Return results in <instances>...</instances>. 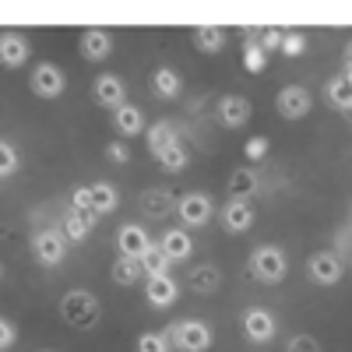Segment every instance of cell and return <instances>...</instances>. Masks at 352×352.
Wrapping results in <instances>:
<instances>
[{"instance_id":"obj_1","label":"cell","mask_w":352,"mask_h":352,"mask_svg":"<svg viewBox=\"0 0 352 352\" xmlns=\"http://www.w3.org/2000/svg\"><path fill=\"white\" fill-rule=\"evenodd\" d=\"M60 314H64V320L71 328L88 331L99 320V300L92 296V292H85V289H71L64 296V303H60Z\"/></svg>"},{"instance_id":"obj_2","label":"cell","mask_w":352,"mask_h":352,"mask_svg":"<svg viewBox=\"0 0 352 352\" xmlns=\"http://www.w3.org/2000/svg\"><path fill=\"white\" fill-rule=\"evenodd\" d=\"M166 335H169V342L180 352H204V349H212V328L204 324V320H194V317L169 324Z\"/></svg>"},{"instance_id":"obj_3","label":"cell","mask_w":352,"mask_h":352,"mask_svg":"<svg viewBox=\"0 0 352 352\" xmlns=\"http://www.w3.org/2000/svg\"><path fill=\"white\" fill-rule=\"evenodd\" d=\"M285 268H289V261L282 254V247H257L250 254V275L264 285H275L285 278Z\"/></svg>"},{"instance_id":"obj_4","label":"cell","mask_w":352,"mask_h":352,"mask_svg":"<svg viewBox=\"0 0 352 352\" xmlns=\"http://www.w3.org/2000/svg\"><path fill=\"white\" fill-rule=\"evenodd\" d=\"M32 254H36L39 264L56 268V264L67 257V236L60 229H43V232H36V240H32Z\"/></svg>"},{"instance_id":"obj_5","label":"cell","mask_w":352,"mask_h":352,"mask_svg":"<svg viewBox=\"0 0 352 352\" xmlns=\"http://www.w3.org/2000/svg\"><path fill=\"white\" fill-rule=\"evenodd\" d=\"M32 92L39 96V99H56V96H64V88H67V74L56 67V64H50V60H43V64H36V71H32Z\"/></svg>"},{"instance_id":"obj_6","label":"cell","mask_w":352,"mask_h":352,"mask_svg":"<svg viewBox=\"0 0 352 352\" xmlns=\"http://www.w3.org/2000/svg\"><path fill=\"white\" fill-rule=\"evenodd\" d=\"M310 106H314V99L300 85H289V88H282V92L275 96V109H278L282 120H303V116L310 113Z\"/></svg>"},{"instance_id":"obj_7","label":"cell","mask_w":352,"mask_h":352,"mask_svg":"<svg viewBox=\"0 0 352 352\" xmlns=\"http://www.w3.org/2000/svg\"><path fill=\"white\" fill-rule=\"evenodd\" d=\"M212 201L204 197V194H184L180 201H176V215L184 219L187 229H204L212 222Z\"/></svg>"},{"instance_id":"obj_8","label":"cell","mask_w":352,"mask_h":352,"mask_svg":"<svg viewBox=\"0 0 352 352\" xmlns=\"http://www.w3.org/2000/svg\"><path fill=\"white\" fill-rule=\"evenodd\" d=\"M275 331H278V324H275V314H272V310L250 307V310L243 314V335H247L250 342L264 345V342H272V338H275Z\"/></svg>"},{"instance_id":"obj_9","label":"cell","mask_w":352,"mask_h":352,"mask_svg":"<svg viewBox=\"0 0 352 352\" xmlns=\"http://www.w3.org/2000/svg\"><path fill=\"white\" fill-rule=\"evenodd\" d=\"M92 99L116 113L124 106V99H127V85L120 81V74H99L96 85H92Z\"/></svg>"},{"instance_id":"obj_10","label":"cell","mask_w":352,"mask_h":352,"mask_svg":"<svg viewBox=\"0 0 352 352\" xmlns=\"http://www.w3.org/2000/svg\"><path fill=\"white\" fill-rule=\"evenodd\" d=\"M307 272H310V282H317V285H335L342 278V261L331 250H320L307 261Z\"/></svg>"},{"instance_id":"obj_11","label":"cell","mask_w":352,"mask_h":352,"mask_svg":"<svg viewBox=\"0 0 352 352\" xmlns=\"http://www.w3.org/2000/svg\"><path fill=\"white\" fill-rule=\"evenodd\" d=\"M222 226L226 232H250L254 229V208H250V201H240V197H229L222 204Z\"/></svg>"},{"instance_id":"obj_12","label":"cell","mask_w":352,"mask_h":352,"mask_svg":"<svg viewBox=\"0 0 352 352\" xmlns=\"http://www.w3.org/2000/svg\"><path fill=\"white\" fill-rule=\"evenodd\" d=\"M116 247H120V257L141 261L144 250L152 247V240H148V232H144L138 222H127V226H120V232H116Z\"/></svg>"},{"instance_id":"obj_13","label":"cell","mask_w":352,"mask_h":352,"mask_svg":"<svg viewBox=\"0 0 352 352\" xmlns=\"http://www.w3.org/2000/svg\"><path fill=\"white\" fill-rule=\"evenodd\" d=\"M113 53V36L106 32V28H85L81 32V56L85 60H106V56Z\"/></svg>"},{"instance_id":"obj_14","label":"cell","mask_w":352,"mask_h":352,"mask_svg":"<svg viewBox=\"0 0 352 352\" xmlns=\"http://www.w3.org/2000/svg\"><path fill=\"white\" fill-rule=\"evenodd\" d=\"M250 120V102L243 96H226L219 102V124L229 127V131H236V127H247Z\"/></svg>"},{"instance_id":"obj_15","label":"cell","mask_w":352,"mask_h":352,"mask_svg":"<svg viewBox=\"0 0 352 352\" xmlns=\"http://www.w3.org/2000/svg\"><path fill=\"white\" fill-rule=\"evenodd\" d=\"M28 39L18 32H0V64L4 67H21L28 64Z\"/></svg>"},{"instance_id":"obj_16","label":"cell","mask_w":352,"mask_h":352,"mask_svg":"<svg viewBox=\"0 0 352 352\" xmlns=\"http://www.w3.org/2000/svg\"><path fill=\"white\" fill-rule=\"evenodd\" d=\"M144 300H148L155 310H166L169 303H176V282L169 275H155L144 285Z\"/></svg>"},{"instance_id":"obj_17","label":"cell","mask_w":352,"mask_h":352,"mask_svg":"<svg viewBox=\"0 0 352 352\" xmlns=\"http://www.w3.org/2000/svg\"><path fill=\"white\" fill-rule=\"evenodd\" d=\"M159 247L166 250L169 261H187V257L194 254V240H190V232H187V229H169Z\"/></svg>"},{"instance_id":"obj_18","label":"cell","mask_w":352,"mask_h":352,"mask_svg":"<svg viewBox=\"0 0 352 352\" xmlns=\"http://www.w3.org/2000/svg\"><path fill=\"white\" fill-rule=\"evenodd\" d=\"M113 127H116V134H124V138H134V134H141L144 131V113L138 109V106H120L113 113Z\"/></svg>"},{"instance_id":"obj_19","label":"cell","mask_w":352,"mask_h":352,"mask_svg":"<svg viewBox=\"0 0 352 352\" xmlns=\"http://www.w3.org/2000/svg\"><path fill=\"white\" fill-rule=\"evenodd\" d=\"M141 208L148 212V219H162V215H169L176 208V201H173V194L166 187H152V190L141 194Z\"/></svg>"},{"instance_id":"obj_20","label":"cell","mask_w":352,"mask_h":352,"mask_svg":"<svg viewBox=\"0 0 352 352\" xmlns=\"http://www.w3.org/2000/svg\"><path fill=\"white\" fill-rule=\"evenodd\" d=\"M176 141H180V138H176V131H173V124L169 120H159V124H152L148 127V152L159 159L166 148H173V144Z\"/></svg>"},{"instance_id":"obj_21","label":"cell","mask_w":352,"mask_h":352,"mask_svg":"<svg viewBox=\"0 0 352 352\" xmlns=\"http://www.w3.org/2000/svg\"><path fill=\"white\" fill-rule=\"evenodd\" d=\"M194 43L201 53H219L226 46V28L222 25H201V28H194Z\"/></svg>"},{"instance_id":"obj_22","label":"cell","mask_w":352,"mask_h":352,"mask_svg":"<svg viewBox=\"0 0 352 352\" xmlns=\"http://www.w3.org/2000/svg\"><path fill=\"white\" fill-rule=\"evenodd\" d=\"M99 219L96 215H85V212H67V219H64V236L67 240H74V243H81L85 236H88V232H92V226H96Z\"/></svg>"},{"instance_id":"obj_23","label":"cell","mask_w":352,"mask_h":352,"mask_svg":"<svg viewBox=\"0 0 352 352\" xmlns=\"http://www.w3.org/2000/svg\"><path fill=\"white\" fill-rule=\"evenodd\" d=\"M88 190H92V212H96V215H109V212H116V204H120V194H116L113 184H92Z\"/></svg>"},{"instance_id":"obj_24","label":"cell","mask_w":352,"mask_h":352,"mask_svg":"<svg viewBox=\"0 0 352 352\" xmlns=\"http://www.w3.org/2000/svg\"><path fill=\"white\" fill-rule=\"evenodd\" d=\"M229 190H232V197H240V201H247L250 194H257V176H254V169H250V166L232 169V176H229Z\"/></svg>"},{"instance_id":"obj_25","label":"cell","mask_w":352,"mask_h":352,"mask_svg":"<svg viewBox=\"0 0 352 352\" xmlns=\"http://www.w3.org/2000/svg\"><path fill=\"white\" fill-rule=\"evenodd\" d=\"M169 257H166V250L159 247V243H152L148 250H144V257H141V272L148 275V278H155V275H169Z\"/></svg>"},{"instance_id":"obj_26","label":"cell","mask_w":352,"mask_h":352,"mask_svg":"<svg viewBox=\"0 0 352 352\" xmlns=\"http://www.w3.org/2000/svg\"><path fill=\"white\" fill-rule=\"evenodd\" d=\"M152 85H155V92H159L162 99H176V96H180V88H184L180 74H176L173 67H159V71L152 74Z\"/></svg>"},{"instance_id":"obj_27","label":"cell","mask_w":352,"mask_h":352,"mask_svg":"<svg viewBox=\"0 0 352 352\" xmlns=\"http://www.w3.org/2000/svg\"><path fill=\"white\" fill-rule=\"evenodd\" d=\"M141 275H144V272H141V261L116 257V264H113V282H116V285H138Z\"/></svg>"},{"instance_id":"obj_28","label":"cell","mask_w":352,"mask_h":352,"mask_svg":"<svg viewBox=\"0 0 352 352\" xmlns=\"http://www.w3.org/2000/svg\"><path fill=\"white\" fill-rule=\"evenodd\" d=\"M324 99H328V106H335V109H349V102H352L349 81H345V78H331V81L324 85Z\"/></svg>"},{"instance_id":"obj_29","label":"cell","mask_w":352,"mask_h":352,"mask_svg":"<svg viewBox=\"0 0 352 352\" xmlns=\"http://www.w3.org/2000/svg\"><path fill=\"white\" fill-rule=\"evenodd\" d=\"M219 282H222V278H219V272L212 268V264H208V268H194V272H190V285H194L197 292H215Z\"/></svg>"},{"instance_id":"obj_30","label":"cell","mask_w":352,"mask_h":352,"mask_svg":"<svg viewBox=\"0 0 352 352\" xmlns=\"http://www.w3.org/2000/svg\"><path fill=\"white\" fill-rule=\"evenodd\" d=\"M159 166H162L166 173H180V169L187 166V148H184L180 141H176L173 148H166V152L159 155Z\"/></svg>"},{"instance_id":"obj_31","label":"cell","mask_w":352,"mask_h":352,"mask_svg":"<svg viewBox=\"0 0 352 352\" xmlns=\"http://www.w3.org/2000/svg\"><path fill=\"white\" fill-rule=\"evenodd\" d=\"M138 352H173V342L162 331H144L138 338Z\"/></svg>"},{"instance_id":"obj_32","label":"cell","mask_w":352,"mask_h":352,"mask_svg":"<svg viewBox=\"0 0 352 352\" xmlns=\"http://www.w3.org/2000/svg\"><path fill=\"white\" fill-rule=\"evenodd\" d=\"M18 148L11 141H0V180H8V176H14L18 173Z\"/></svg>"},{"instance_id":"obj_33","label":"cell","mask_w":352,"mask_h":352,"mask_svg":"<svg viewBox=\"0 0 352 352\" xmlns=\"http://www.w3.org/2000/svg\"><path fill=\"white\" fill-rule=\"evenodd\" d=\"M243 67H247L250 74H261L264 67H268V53L261 50V43H247V50H243Z\"/></svg>"},{"instance_id":"obj_34","label":"cell","mask_w":352,"mask_h":352,"mask_svg":"<svg viewBox=\"0 0 352 352\" xmlns=\"http://www.w3.org/2000/svg\"><path fill=\"white\" fill-rule=\"evenodd\" d=\"M278 53H282V56H303V53H307V36H303V32H285Z\"/></svg>"},{"instance_id":"obj_35","label":"cell","mask_w":352,"mask_h":352,"mask_svg":"<svg viewBox=\"0 0 352 352\" xmlns=\"http://www.w3.org/2000/svg\"><path fill=\"white\" fill-rule=\"evenodd\" d=\"M71 208H74V212H85V215H96V212H92V190H88V187H74Z\"/></svg>"},{"instance_id":"obj_36","label":"cell","mask_w":352,"mask_h":352,"mask_svg":"<svg viewBox=\"0 0 352 352\" xmlns=\"http://www.w3.org/2000/svg\"><path fill=\"white\" fill-rule=\"evenodd\" d=\"M243 155H247V162H261L264 155H268V138H250L247 141V148H243Z\"/></svg>"},{"instance_id":"obj_37","label":"cell","mask_w":352,"mask_h":352,"mask_svg":"<svg viewBox=\"0 0 352 352\" xmlns=\"http://www.w3.org/2000/svg\"><path fill=\"white\" fill-rule=\"evenodd\" d=\"M285 352H320V345H317L314 335H292L289 345H285Z\"/></svg>"},{"instance_id":"obj_38","label":"cell","mask_w":352,"mask_h":352,"mask_svg":"<svg viewBox=\"0 0 352 352\" xmlns=\"http://www.w3.org/2000/svg\"><path fill=\"white\" fill-rule=\"evenodd\" d=\"M261 36V50L268 53V50H282V28H264V32H257Z\"/></svg>"},{"instance_id":"obj_39","label":"cell","mask_w":352,"mask_h":352,"mask_svg":"<svg viewBox=\"0 0 352 352\" xmlns=\"http://www.w3.org/2000/svg\"><path fill=\"white\" fill-rule=\"evenodd\" d=\"M106 159H109V162H116V166H124V162H131V152H127V144H120V141H113L109 148H106Z\"/></svg>"},{"instance_id":"obj_40","label":"cell","mask_w":352,"mask_h":352,"mask_svg":"<svg viewBox=\"0 0 352 352\" xmlns=\"http://www.w3.org/2000/svg\"><path fill=\"white\" fill-rule=\"evenodd\" d=\"M18 342V331H14V324L8 317H0V349H11Z\"/></svg>"},{"instance_id":"obj_41","label":"cell","mask_w":352,"mask_h":352,"mask_svg":"<svg viewBox=\"0 0 352 352\" xmlns=\"http://www.w3.org/2000/svg\"><path fill=\"white\" fill-rule=\"evenodd\" d=\"M345 71H352V43L345 46Z\"/></svg>"},{"instance_id":"obj_42","label":"cell","mask_w":352,"mask_h":352,"mask_svg":"<svg viewBox=\"0 0 352 352\" xmlns=\"http://www.w3.org/2000/svg\"><path fill=\"white\" fill-rule=\"evenodd\" d=\"M342 78H345V81H349V88H352V71H345V74H342Z\"/></svg>"},{"instance_id":"obj_43","label":"cell","mask_w":352,"mask_h":352,"mask_svg":"<svg viewBox=\"0 0 352 352\" xmlns=\"http://www.w3.org/2000/svg\"><path fill=\"white\" fill-rule=\"evenodd\" d=\"M345 113H349V116H352V102H349V109H345Z\"/></svg>"},{"instance_id":"obj_44","label":"cell","mask_w":352,"mask_h":352,"mask_svg":"<svg viewBox=\"0 0 352 352\" xmlns=\"http://www.w3.org/2000/svg\"><path fill=\"white\" fill-rule=\"evenodd\" d=\"M0 275H4V272H0Z\"/></svg>"}]
</instances>
